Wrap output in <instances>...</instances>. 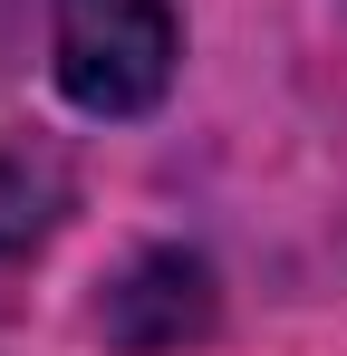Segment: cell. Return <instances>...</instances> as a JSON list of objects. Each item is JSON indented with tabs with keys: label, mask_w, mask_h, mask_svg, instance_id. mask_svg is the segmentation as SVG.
Masks as SVG:
<instances>
[{
	"label": "cell",
	"mask_w": 347,
	"mask_h": 356,
	"mask_svg": "<svg viewBox=\"0 0 347 356\" xmlns=\"http://www.w3.org/2000/svg\"><path fill=\"white\" fill-rule=\"evenodd\" d=\"M174 0H58V87L87 116H145L174 87Z\"/></svg>",
	"instance_id": "obj_1"
},
{
	"label": "cell",
	"mask_w": 347,
	"mask_h": 356,
	"mask_svg": "<svg viewBox=\"0 0 347 356\" xmlns=\"http://www.w3.org/2000/svg\"><path fill=\"white\" fill-rule=\"evenodd\" d=\"M213 327V270L193 250H145L107 289V347L125 356H174Z\"/></svg>",
	"instance_id": "obj_2"
},
{
	"label": "cell",
	"mask_w": 347,
	"mask_h": 356,
	"mask_svg": "<svg viewBox=\"0 0 347 356\" xmlns=\"http://www.w3.org/2000/svg\"><path fill=\"white\" fill-rule=\"evenodd\" d=\"M58 212H68V164L29 135H0V270L49 241Z\"/></svg>",
	"instance_id": "obj_3"
}]
</instances>
